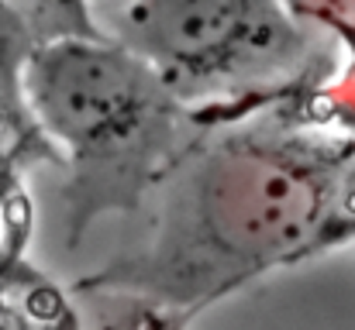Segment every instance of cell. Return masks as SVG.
<instances>
[{"mask_svg":"<svg viewBox=\"0 0 355 330\" xmlns=\"http://www.w3.org/2000/svg\"><path fill=\"white\" fill-rule=\"evenodd\" d=\"M38 131L69 169L73 241L101 210H135L193 148L190 107L104 35H55L17 69Z\"/></svg>","mask_w":355,"mask_h":330,"instance_id":"cell-2","label":"cell"},{"mask_svg":"<svg viewBox=\"0 0 355 330\" xmlns=\"http://www.w3.org/2000/svg\"><path fill=\"white\" fill-rule=\"evenodd\" d=\"M104 21V38L148 62L187 107L283 83L307 48L283 0H107Z\"/></svg>","mask_w":355,"mask_h":330,"instance_id":"cell-3","label":"cell"},{"mask_svg":"<svg viewBox=\"0 0 355 330\" xmlns=\"http://www.w3.org/2000/svg\"><path fill=\"white\" fill-rule=\"evenodd\" d=\"M118 293V289H111ZM124 300V313L111 317L107 330H180L183 313H176L173 306H162L155 300H145L138 293H118Z\"/></svg>","mask_w":355,"mask_h":330,"instance_id":"cell-5","label":"cell"},{"mask_svg":"<svg viewBox=\"0 0 355 330\" xmlns=\"http://www.w3.org/2000/svg\"><path fill=\"white\" fill-rule=\"evenodd\" d=\"M335 165L311 141L241 134L193 145L152 190L155 241L94 289L193 306L304 248L324 223Z\"/></svg>","mask_w":355,"mask_h":330,"instance_id":"cell-1","label":"cell"},{"mask_svg":"<svg viewBox=\"0 0 355 330\" xmlns=\"http://www.w3.org/2000/svg\"><path fill=\"white\" fill-rule=\"evenodd\" d=\"M52 145L35 117L28 113V104L21 97V83H10L7 90L0 86V207L10 200V190L17 183V158L31 152V145Z\"/></svg>","mask_w":355,"mask_h":330,"instance_id":"cell-4","label":"cell"}]
</instances>
